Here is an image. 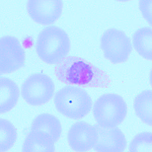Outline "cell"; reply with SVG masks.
<instances>
[{
  "label": "cell",
  "mask_w": 152,
  "mask_h": 152,
  "mask_svg": "<svg viewBox=\"0 0 152 152\" xmlns=\"http://www.w3.org/2000/svg\"><path fill=\"white\" fill-rule=\"evenodd\" d=\"M54 71L59 81L67 85L105 88L111 84L105 71L78 56L66 57L56 65Z\"/></svg>",
  "instance_id": "cell-1"
},
{
  "label": "cell",
  "mask_w": 152,
  "mask_h": 152,
  "mask_svg": "<svg viewBox=\"0 0 152 152\" xmlns=\"http://www.w3.org/2000/svg\"><path fill=\"white\" fill-rule=\"evenodd\" d=\"M71 41L61 28L47 26L42 29L37 39L36 50L39 57L48 64H57L69 53Z\"/></svg>",
  "instance_id": "cell-2"
},
{
  "label": "cell",
  "mask_w": 152,
  "mask_h": 152,
  "mask_svg": "<svg viewBox=\"0 0 152 152\" xmlns=\"http://www.w3.org/2000/svg\"><path fill=\"white\" fill-rule=\"evenodd\" d=\"M54 103L60 114L75 120L86 116L92 106L91 98L84 89L70 85L63 87L56 93Z\"/></svg>",
  "instance_id": "cell-3"
},
{
  "label": "cell",
  "mask_w": 152,
  "mask_h": 152,
  "mask_svg": "<svg viewBox=\"0 0 152 152\" xmlns=\"http://www.w3.org/2000/svg\"><path fill=\"white\" fill-rule=\"evenodd\" d=\"M93 113L99 126L104 128L116 127L125 119L127 114V105L120 95L104 94L95 101Z\"/></svg>",
  "instance_id": "cell-4"
},
{
  "label": "cell",
  "mask_w": 152,
  "mask_h": 152,
  "mask_svg": "<svg viewBox=\"0 0 152 152\" xmlns=\"http://www.w3.org/2000/svg\"><path fill=\"white\" fill-rule=\"evenodd\" d=\"M104 57L113 64L127 61L132 50L130 38L124 31L115 28L106 30L100 39Z\"/></svg>",
  "instance_id": "cell-5"
},
{
  "label": "cell",
  "mask_w": 152,
  "mask_h": 152,
  "mask_svg": "<svg viewBox=\"0 0 152 152\" xmlns=\"http://www.w3.org/2000/svg\"><path fill=\"white\" fill-rule=\"evenodd\" d=\"M54 84L49 76L38 73L29 76L23 83L21 94L29 105L40 106L48 102L53 96Z\"/></svg>",
  "instance_id": "cell-6"
},
{
  "label": "cell",
  "mask_w": 152,
  "mask_h": 152,
  "mask_svg": "<svg viewBox=\"0 0 152 152\" xmlns=\"http://www.w3.org/2000/svg\"><path fill=\"white\" fill-rule=\"evenodd\" d=\"M25 52L20 42L12 36H4L0 40V72L10 74L20 69L25 64Z\"/></svg>",
  "instance_id": "cell-7"
},
{
  "label": "cell",
  "mask_w": 152,
  "mask_h": 152,
  "mask_svg": "<svg viewBox=\"0 0 152 152\" xmlns=\"http://www.w3.org/2000/svg\"><path fill=\"white\" fill-rule=\"evenodd\" d=\"M63 6L61 0H29L26 4L31 19L45 26L53 24L61 18Z\"/></svg>",
  "instance_id": "cell-8"
},
{
  "label": "cell",
  "mask_w": 152,
  "mask_h": 152,
  "mask_svg": "<svg viewBox=\"0 0 152 152\" xmlns=\"http://www.w3.org/2000/svg\"><path fill=\"white\" fill-rule=\"evenodd\" d=\"M98 140L96 125L78 121L71 126L67 133V141L76 152H86L94 148Z\"/></svg>",
  "instance_id": "cell-9"
},
{
  "label": "cell",
  "mask_w": 152,
  "mask_h": 152,
  "mask_svg": "<svg viewBox=\"0 0 152 152\" xmlns=\"http://www.w3.org/2000/svg\"><path fill=\"white\" fill-rule=\"evenodd\" d=\"M98 140L94 150L101 152H124L127 147L126 137L121 130L116 127L104 128L95 125Z\"/></svg>",
  "instance_id": "cell-10"
},
{
  "label": "cell",
  "mask_w": 152,
  "mask_h": 152,
  "mask_svg": "<svg viewBox=\"0 0 152 152\" xmlns=\"http://www.w3.org/2000/svg\"><path fill=\"white\" fill-rule=\"evenodd\" d=\"M31 130L40 131L47 134L56 143L61 137L62 127L60 120L48 113L40 114L33 120Z\"/></svg>",
  "instance_id": "cell-11"
},
{
  "label": "cell",
  "mask_w": 152,
  "mask_h": 152,
  "mask_svg": "<svg viewBox=\"0 0 152 152\" xmlns=\"http://www.w3.org/2000/svg\"><path fill=\"white\" fill-rule=\"evenodd\" d=\"M20 95L19 87L13 80L6 78L0 79V113L4 114L13 109Z\"/></svg>",
  "instance_id": "cell-12"
},
{
  "label": "cell",
  "mask_w": 152,
  "mask_h": 152,
  "mask_svg": "<svg viewBox=\"0 0 152 152\" xmlns=\"http://www.w3.org/2000/svg\"><path fill=\"white\" fill-rule=\"evenodd\" d=\"M54 144L47 134L40 131L31 130L25 138L22 151L53 152L55 151Z\"/></svg>",
  "instance_id": "cell-13"
},
{
  "label": "cell",
  "mask_w": 152,
  "mask_h": 152,
  "mask_svg": "<svg viewBox=\"0 0 152 152\" xmlns=\"http://www.w3.org/2000/svg\"><path fill=\"white\" fill-rule=\"evenodd\" d=\"M132 42L133 47L142 57L152 61V28L143 27L137 29L133 34Z\"/></svg>",
  "instance_id": "cell-14"
},
{
  "label": "cell",
  "mask_w": 152,
  "mask_h": 152,
  "mask_svg": "<svg viewBox=\"0 0 152 152\" xmlns=\"http://www.w3.org/2000/svg\"><path fill=\"white\" fill-rule=\"evenodd\" d=\"M152 92L143 91L135 97L133 107L135 112L141 121L149 126L152 125Z\"/></svg>",
  "instance_id": "cell-15"
},
{
  "label": "cell",
  "mask_w": 152,
  "mask_h": 152,
  "mask_svg": "<svg viewBox=\"0 0 152 152\" xmlns=\"http://www.w3.org/2000/svg\"><path fill=\"white\" fill-rule=\"evenodd\" d=\"M18 137L15 127L10 121L0 119V151L7 152L13 147Z\"/></svg>",
  "instance_id": "cell-16"
},
{
  "label": "cell",
  "mask_w": 152,
  "mask_h": 152,
  "mask_svg": "<svg viewBox=\"0 0 152 152\" xmlns=\"http://www.w3.org/2000/svg\"><path fill=\"white\" fill-rule=\"evenodd\" d=\"M129 151L132 152H152V132H144L136 135L130 143Z\"/></svg>",
  "instance_id": "cell-17"
},
{
  "label": "cell",
  "mask_w": 152,
  "mask_h": 152,
  "mask_svg": "<svg viewBox=\"0 0 152 152\" xmlns=\"http://www.w3.org/2000/svg\"><path fill=\"white\" fill-rule=\"evenodd\" d=\"M139 8L143 18L152 26V0L140 1Z\"/></svg>",
  "instance_id": "cell-18"
}]
</instances>
